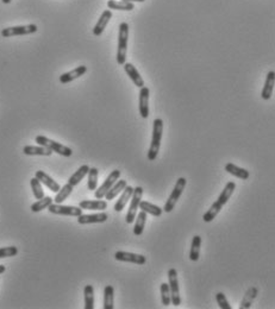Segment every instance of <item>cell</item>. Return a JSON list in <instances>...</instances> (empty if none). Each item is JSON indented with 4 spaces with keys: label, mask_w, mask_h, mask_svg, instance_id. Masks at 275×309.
I'll return each mask as SVG.
<instances>
[{
    "label": "cell",
    "mask_w": 275,
    "mask_h": 309,
    "mask_svg": "<svg viewBox=\"0 0 275 309\" xmlns=\"http://www.w3.org/2000/svg\"><path fill=\"white\" fill-rule=\"evenodd\" d=\"M200 246H201V237L200 236H194L191 244L190 259L192 262H198L199 256H200Z\"/></svg>",
    "instance_id": "obj_29"
},
{
    "label": "cell",
    "mask_w": 275,
    "mask_h": 309,
    "mask_svg": "<svg viewBox=\"0 0 275 309\" xmlns=\"http://www.w3.org/2000/svg\"><path fill=\"white\" fill-rule=\"evenodd\" d=\"M111 18H112L111 10H105L104 12L101 13L100 18H99L98 21H97V24L94 25V28H93L94 36H97V37L101 36L102 32H104L105 29H106L107 24H109L110 20H111Z\"/></svg>",
    "instance_id": "obj_15"
},
{
    "label": "cell",
    "mask_w": 275,
    "mask_h": 309,
    "mask_svg": "<svg viewBox=\"0 0 275 309\" xmlns=\"http://www.w3.org/2000/svg\"><path fill=\"white\" fill-rule=\"evenodd\" d=\"M135 227H134V235L135 236H142L143 231H144L145 222H147V213L145 212H137L136 218H135Z\"/></svg>",
    "instance_id": "obj_27"
},
{
    "label": "cell",
    "mask_w": 275,
    "mask_h": 309,
    "mask_svg": "<svg viewBox=\"0 0 275 309\" xmlns=\"http://www.w3.org/2000/svg\"><path fill=\"white\" fill-rule=\"evenodd\" d=\"M107 7L110 10H117V11H131L135 9L134 2L123 1V0H109L107 1Z\"/></svg>",
    "instance_id": "obj_28"
},
{
    "label": "cell",
    "mask_w": 275,
    "mask_h": 309,
    "mask_svg": "<svg viewBox=\"0 0 275 309\" xmlns=\"http://www.w3.org/2000/svg\"><path fill=\"white\" fill-rule=\"evenodd\" d=\"M149 95L150 91L149 88L143 86L139 91V98H138V109L139 114L143 119H147L149 117Z\"/></svg>",
    "instance_id": "obj_13"
},
{
    "label": "cell",
    "mask_w": 275,
    "mask_h": 309,
    "mask_svg": "<svg viewBox=\"0 0 275 309\" xmlns=\"http://www.w3.org/2000/svg\"><path fill=\"white\" fill-rule=\"evenodd\" d=\"M162 133L163 120L161 118H156V119H154L153 123V138L149 146V151H148V161H150V162H154L157 158L158 152H160Z\"/></svg>",
    "instance_id": "obj_2"
},
{
    "label": "cell",
    "mask_w": 275,
    "mask_h": 309,
    "mask_svg": "<svg viewBox=\"0 0 275 309\" xmlns=\"http://www.w3.org/2000/svg\"><path fill=\"white\" fill-rule=\"evenodd\" d=\"M116 260L118 262H125V263H134L137 265H144L147 263V257L143 254H133V252L126 251H117L115 254Z\"/></svg>",
    "instance_id": "obj_11"
},
{
    "label": "cell",
    "mask_w": 275,
    "mask_h": 309,
    "mask_svg": "<svg viewBox=\"0 0 275 309\" xmlns=\"http://www.w3.org/2000/svg\"><path fill=\"white\" fill-rule=\"evenodd\" d=\"M79 207L81 209H88V211H105L107 208V201L105 200H82L80 201Z\"/></svg>",
    "instance_id": "obj_19"
},
{
    "label": "cell",
    "mask_w": 275,
    "mask_h": 309,
    "mask_svg": "<svg viewBox=\"0 0 275 309\" xmlns=\"http://www.w3.org/2000/svg\"><path fill=\"white\" fill-rule=\"evenodd\" d=\"M120 171L118 170V169H115V170H112L111 173H110V175L106 177V180H105L104 182H102V184L100 185L99 188H97L96 192H94V196H96V199H98V200H100V199L105 198V195H106V193L109 192L110 188L112 187L113 184L116 183V181H118L120 177Z\"/></svg>",
    "instance_id": "obj_9"
},
{
    "label": "cell",
    "mask_w": 275,
    "mask_h": 309,
    "mask_svg": "<svg viewBox=\"0 0 275 309\" xmlns=\"http://www.w3.org/2000/svg\"><path fill=\"white\" fill-rule=\"evenodd\" d=\"M115 308V289L112 286H106L104 289V309Z\"/></svg>",
    "instance_id": "obj_31"
},
{
    "label": "cell",
    "mask_w": 275,
    "mask_h": 309,
    "mask_svg": "<svg viewBox=\"0 0 275 309\" xmlns=\"http://www.w3.org/2000/svg\"><path fill=\"white\" fill-rule=\"evenodd\" d=\"M128 185V182H126V180H118V181H116V183L112 185L111 188H110L109 192L106 193V195H105V199L109 201L113 200L115 198H117L118 195L120 194V193L123 192L124 188Z\"/></svg>",
    "instance_id": "obj_24"
},
{
    "label": "cell",
    "mask_w": 275,
    "mask_h": 309,
    "mask_svg": "<svg viewBox=\"0 0 275 309\" xmlns=\"http://www.w3.org/2000/svg\"><path fill=\"white\" fill-rule=\"evenodd\" d=\"M109 219V214L106 212L100 211L99 213L94 214H81L78 217V222L80 225H88V224H102Z\"/></svg>",
    "instance_id": "obj_12"
},
{
    "label": "cell",
    "mask_w": 275,
    "mask_h": 309,
    "mask_svg": "<svg viewBox=\"0 0 275 309\" xmlns=\"http://www.w3.org/2000/svg\"><path fill=\"white\" fill-rule=\"evenodd\" d=\"M54 199L50 198V196H43L42 199H39V200H37L36 202L32 203L30 209L32 213H39V212L43 211V209L48 208L51 203H53Z\"/></svg>",
    "instance_id": "obj_30"
},
{
    "label": "cell",
    "mask_w": 275,
    "mask_h": 309,
    "mask_svg": "<svg viewBox=\"0 0 275 309\" xmlns=\"http://www.w3.org/2000/svg\"><path fill=\"white\" fill-rule=\"evenodd\" d=\"M23 152L24 155L26 156H47V157H49V156H51V154H53V151H51L50 149H48V147L45 146H42V145H39V146H35V145H25V146L23 147Z\"/></svg>",
    "instance_id": "obj_22"
},
{
    "label": "cell",
    "mask_w": 275,
    "mask_h": 309,
    "mask_svg": "<svg viewBox=\"0 0 275 309\" xmlns=\"http://www.w3.org/2000/svg\"><path fill=\"white\" fill-rule=\"evenodd\" d=\"M30 185L32 193H34V196L37 200H39V199H42L43 196H44V190H43L42 188V183L36 179V177H32L30 180Z\"/></svg>",
    "instance_id": "obj_36"
},
{
    "label": "cell",
    "mask_w": 275,
    "mask_h": 309,
    "mask_svg": "<svg viewBox=\"0 0 275 309\" xmlns=\"http://www.w3.org/2000/svg\"><path fill=\"white\" fill-rule=\"evenodd\" d=\"M186 184H187V180L185 177H179L177 181V183L174 185V189L172 190L171 195H169L168 200H167L166 205L163 207V212L166 213H171L172 211L174 209V207L177 206V202L179 201V199L181 198L183 190H185Z\"/></svg>",
    "instance_id": "obj_5"
},
{
    "label": "cell",
    "mask_w": 275,
    "mask_h": 309,
    "mask_svg": "<svg viewBox=\"0 0 275 309\" xmlns=\"http://www.w3.org/2000/svg\"><path fill=\"white\" fill-rule=\"evenodd\" d=\"M35 177H36V179L39 180V181L41 182V183L44 184L45 187L49 188V189L51 190V192L58 193L59 190H60L61 185L59 184L58 182H56L55 180L53 179V177L48 175V174L45 173V171H43V170H39V171H36V174H35Z\"/></svg>",
    "instance_id": "obj_14"
},
{
    "label": "cell",
    "mask_w": 275,
    "mask_h": 309,
    "mask_svg": "<svg viewBox=\"0 0 275 309\" xmlns=\"http://www.w3.org/2000/svg\"><path fill=\"white\" fill-rule=\"evenodd\" d=\"M236 189V183L234 181H230L226 183V185L224 187V189L222 190L220 195L218 196L217 201H215L212 203L211 207H210L209 211L203 216V220L205 222H211L214 221L215 218L219 214V212L222 211V208L226 205L230 198L234 194V190Z\"/></svg>",
    "instance_id": "obj_1"
},
{
    "label": "cell",
    "mask_w": 275,
    "mask_h": 309,
    "mask_svg": "<svg viewBox=\"0 0 275 309\" xmlns=\"http://www.w3.org/2000/svg\"><path fill=\"white\" fill-rule=\"evenodd\" d=\"M160 291H161V301H162V305L164 306V307H168L169 305H172L171 289H169L168 283H161Z\"/></svg>",
    "instance_id": "obj_35"
},
{
    "label": "cell",
    "mask_w": 275,
    "mask_h": 309,
    "mask_svg": "<svg viewBox=\"0 0 275 309\" xmlns=\"http://www.w3.org/2000/svg\"><path fill=\"white\" fill-rule=\"evenodd\" d=\"M2 2H4V4H10L11 2V0H1Z\"/></svg>",
    "instance_id": "obj_41"
},
{
    "label": "cell",
    "mask_w": 275,
    "mask_h": 309,
    "mask_svg": "<svg viewBox=\"0 0 275 309\" xmlns=\"http://www.w3.org/2000/svg\"><path fill=\"white\" fill-rule=\"evenodd\" d=\"M5 270H6L5 265H0V275H1V273H4Z\"/></svg>",
    "instance_id": "obj_40"
},
{
    "label": "cell",
    "mask_w": 275,
    "mask_h": 309,
    "mask_svg": "<svg viewBox=\"0 0 275 309\" xmlns=\"http://www.w3.org/2000/svg\"><path fill=\"white\" fill-rule=\"evenodd\" d=\"M168 286L169 289H171L172 305H174L175 307H179L181 305V297H180L179 279H177V269L172 268L168 270Z\"/></svg>",
    "instance_id": "obj_6"
},
{
    "label": "cell",
    "mask_w": 275,
    "mask_h": 309,
    "mask_svg": "<svg viewBox=\"0 0 275 309\" xmlns=\"http://www.w3.org/2000/svg\"><path fill=\"white\" fill-rule=\"evenodd\" d=\"M18 254V249L16 246L0 247V258L15 257Z\"/></svg>",
    "instance_id": "obj_37"
},
{
    "label": "cell",
    "mask_w": 275,
    "mask_h": 309,
    "mask_svg": "<svg viewBox=\"0 0 275 309\" xmlns=\"http://www.w3.org/2000/svg\"><path fill=\"white\" fill-rule=\"evenodd\" d=\"M129 43V24L122 23L119 25V34H118V48H117V63L123 66L126 62V53H128Z\"/></svg>",
    "instance_id": "obj_3"
},
{
    "label": "cell",
    "mask_w": 275,
    "mask_h": 309,
    "mask_svg": "<svg viewBox=\"0 0 275 309\" xmlns=\"http://www.w3.org/2000/svg\"><path fill=\"white\" fill-rule=\"evenodd\" d=\"M216 301H217V303H218V306H219V308H222V309H231L230 303H229L228 299H226L224 292H217V294H216Z\"/></svg>",
    "instance_id": "obj_38"
},
{
    "label": "cell",
    "mask_w": 275,
    "mask_h": 309,
    "mask_svg": "<svg viewBox=\"0 0 275 309\" xmlns=\"http://www.w3.org/2000/svg\"><path fill=\"white\" fill-rule=\"evenodd\" d=\"M123 1H128V2H143L145 0H123Z\"/></svg>",
    "instance_id": "obj_39"
},
{
    "label": "cell",
    "mask_w": 275,
    "mask_h": 309,
    "mask_svg": "<svg viewBox=\"0 0 275 309\" xmlns=\"http://www.w3.org/2000/svg\"><path fill=\"white\" fill-rule=\"evenodd\" d=\"M133 193H134V188L130 187V185H126V187L124 188L122 195H120V198L118 199L117 202L115 203V207H113L116 212H122L123 209L125 208V206L128 205L129 200H130L131 196H133Z\"/></svg>",
    "instance_id": "obj_20"
},
{
    "label": "cell",
    "mask_w": 275,
    "mask_h": 309,
    "mask_svg": "<svg viewBox=\"0 0 275 309\" xmlns=\"http://www.w3.org/2000/svg\"><path fill=\"white\" fill-rule=\"evenodd\" d=\"M143 196V188L142 187H136L134 188V193L133 196L130 199V205H129L128 213H126L125 217V221L126 224H133L135 221V218H136L137 212H138V207L139 202L142 200Z\"/></svg>",
    "instance_id": "obj_7"
},
{
    "label": "cell",
    "mask_w": 275,
    "mask_h": 309,
    "mask_svg": "<svg viewBox=\"0 0 275 309\" xmlns=\"http://www.w3.org/2000/svg\"><path fill=\"white\" fill-rule=\"evenodd\" d=\"M73 189H74V187H73L72 184H69V183L64 184L63 187L60 188V190L58 192V194H56L55 198H54V202L62 203L63 201H66L67 199H68V196L72 194Z\"/></svg>",
    "instance_id": "obj_32"
},
{
    "label": "cell",
    "mask_w": 275,
    "mask_h": 309,
    "mask_svg": "<svg viewBox=\"0 0 275 309\" xmlns=\"http://www.w3.org/2000/svg\"><path fill=\"white\" fill-rule=\"evenodd\" d=\"M138 208L141 209V211L145 212L147 214H150V216L157 217V218L162 216V213H163V209L161 208V207L153 205V203L148 202V201H144V200H141Z\"/></svg>",
    "instance_id": "obj_26"
},
{
    "label": "cell",
    "mask_w": 275,
    "mask_h": 309,
    "mask_svg": "<svg viewBox=\"0 0 275 309\" xmlns=\"http://www.w3.org/2000/svg\"><path fill=\"white\" fill-rule=\"evenodd\" d=\"M123 66H124V71H125L126 74H128V76L130 77L131 81L134 82V85L136 86L137 88H142L143 86H144V80L142 79L141 74H139V72L137 71L136 67H135L133 63H128V62H125Z\"/></svg>",
    "instance_id": "obj_16"
},
{
    "label": "cell",
    "mask_w": 275,
    "mask_h": 309,
    "mask_svg": "<svg viewBox=\"0 0 275 309\" xmlns=\"http://www.w3.org/2000/svg\"><path fill=\"white\" fill-rule=\"evenodd\" d=\"M88 170H90V165L87 164H83L80 166L79 169H78L77 171H75L73 175L69 177L68 179V183L72 184L73 187H75V185H78L80 183V182L82 181L83 179H85V176L88 174Z\"/></svg>",
    "instance_id": "obj_25"
},
{
    "label": "cell",
    "mask_w": 275,
    "mask_h": 309,
    "mask_svg": "<svg viewBox=\"0 0 275 309\" xmlns=\"http://www.w3.org/2000/svg\"><path fill=\"white\" fill-rule=\"evenodd\" d=\"M83 297H85V309L94 308V288L91 284H87L83 288Z\"/></svg>",
    "instance_id": "obj_33"
},
{
    "label": "cell",
    "mask_w": 275,
    "mask_h": 309,
    "mask_svg": "<svg viewBox=\"0 0 275 309\" xmlns=\"http://www.w3.org/2000/svg\"><path fill=\"white\" fill-rule=\"evenodd\" d=\"M225 171L230 174V175L237 177V179L243 180V181L249 179L250 176V173L247 170V169L241 168V166H237L236 164H234V163H226Z\"/></svg>",
    "instance_id": "obj_21"
},
{
    "label": "cell",
    "mask_w": 275,
    "mask_h": 309,
    "mask_svg": "<svg viewBox=\"0 0 275 309\" xmlns=\"http://www.w3.org/2000/svg\"><path fill=\"white\" fill-rule=\"evenodd\" d=\"M48 211L51 214H58V216H67V217H79L82 214V209L80 207L75 206H63L61 203H51L48 207Z\"/></svg>",
    "instance_id": "obj_10"
},
{
    "label": "cell",
    "mask_w": 275,
    "mask_h": 309,
    "mask_svg": "<svg viewBox=\"0 0 275 309\" xmlns=\"http://www.w3.org/2000/svg\"><path fill=\"white\" fill-rule=\"evenodd\" d=\"M86 73H87V67L79 66V67H77L75 69H73V71H71V72H67V73H64V74H62L59 80H60L61 83L66 85V83H69V82L74 81V80L79 79L80 76H82V75L86 74Z\"/></svg>",
    "instance_id": "obj_18"
},
{
    "label": "cell",
    "mask_w": 275,
    "mask_h": 309,
    "mask_svg": "<svg viewBox=\"0 0 275 309\" xmlns=\"http://www.w3.org/2000/svg\"><path fill=\"white\" fill-rule=\"evenodd\" d=\"M35 141H36V143L39 145L48 147V149H50L53 152H56V154L63 156V157H71L73 155V150L71 147L59 143V142L53 141V139L48 138V137L45 136H37L36 138H35Z\"/></svg>",
    "instance_id": "obj_4"
},
{
    "label": "cell",
    "mask_w": 275,
    "mask_h": 309,
    "mask_svg": "<svg viewBox=\"0 0 275 309\" xmlns=\"http://www.w3.org/2000/svg\"><path fill=\"white\" fill-rule=\"evenodd\" d=\"M87 175H88L87 188L90 190H96L97 187H98V177H99L98 168H90Z\"/></svg>",
    "instance_id": "obj_34"
},
{
    "label": "cell",
    "mask_w": 275,
    "mask_h": 309,
    "mask_svg": "<svg viewBox=\"0 0 275 309\" xmlns=\"http://www.w3.org/2000/svg\"><path fill=\"white\" fill-rule=\"evenodd\" d=\"M39 28L36 24H29V25H20V26H11V28L2 29L1 36L4 38H9L13 36H24V35H31L37 32Z\"/></svg>",
    "instance_id": "obj_8"
},
{
    "label": "cell",
    "mask_w": 275,
    "mask_h": 309,
    "mask_svg": "<svg viewBox=\"0 0 275 309\" xmlns=\"http://www.w3.org/2000/svg\"><path fill=\"white\" fill-rule=\"evenodd\" d=\"M274 85H275V72L271 71L268 72L265 81V86L262 88V92H261V98L263 100H269L273 95L274 92Z\"/></svg>",
    "instance_id": "obj_17"
},
{
    "label": "cell",
    "mask_w": 275,
    "mask_h": 309,
    "mask_svg": "<svg viewBox=\"0 0 275 309\" xmlns=\"http://www.w3.org/2000/svg\"><path fill=\"white\" fill-rule=\"evenodd\" d=\"M257 295H258L257 287H250L243 296V300H242L241 305H239V309H249L250 307H252L253 302H254L256 297H257Z\"/></svg>",
    "instance_id": "obj_23"
}]
</instances>
